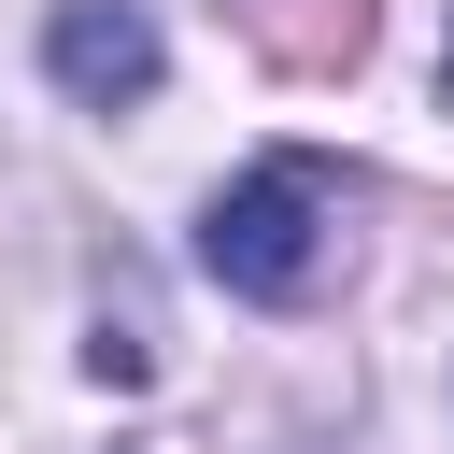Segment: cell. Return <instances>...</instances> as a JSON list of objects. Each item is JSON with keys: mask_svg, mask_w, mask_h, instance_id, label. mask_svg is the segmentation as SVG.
<instances>
[{"mask_svg": "<svg viewBox=\"0 0 454 454\" xmlns=\"http://www.w3.org/2000/svg\"><path fill=\"white\" fill-rule=\"evenodd\" d=\"M199 270L227 298H312V270H326V170L312 156H255L199 213Z\"/></svg>", "mask_w": 454, "mask_h": 454, "instance_id": "1", "label": "cell"}, {"mask_svg": "<svg viewBox=\"0 0 454 454\" xmlns=\"http://www.w3.org/2000/svg\"><path fill=\"white\" fill-rule=\"evenodd\" d=\"M43 71H57L85 114H128V99H156L170 57H156V14H142V0H57V14H43Z\"/></svg>", "mask_w": 454, "mask_h": 454, "instance_id": "2", "label": "cell"}, {"mask_svg": "<svg viewBox=\"0 0 454 454\" xmlns=\"http://www.w3.org/2000/svg\"><path fill=\"white\" fill-rule=\"evenodd\" d=\"M85 369H99L114 397H128V383H156V355H142V326H99V340H85Z\"/></svg>", "mask_w": 454, "mask_h": 454, "instance_id": "3", "label": "cell"}, {"mask_svg": "<svg viewBox=\"0 0 454 454\" xmlns=\"http://www.w3.org/2000/svg\"><path fill=\"white\" fill-rule=\"evenodd\" d=\"M440 99H454V43H440Z\"/></svg>", "mask_w": 454, "mask_h": 454, "instance_id": "4", "label": "cell"}]
</instances>
